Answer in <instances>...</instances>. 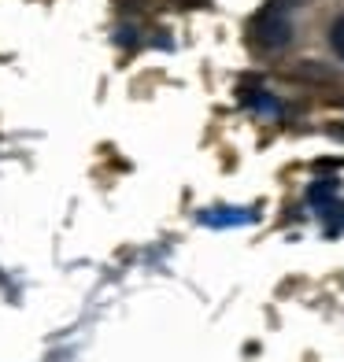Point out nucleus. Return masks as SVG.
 <instances>
[{
  "label": "nucleus",
  "mask_w": 344,
  "mask_h": 362,
  "mask_svg": "<svg viewBox=\"0 0 344 362\" xmlns=\"http://www.w3.org/2000/svg\"><path fill=\"white\" fill-rule=\"evenodd\" d=\"M252 37H256V45H263V48H285L289 37H292V26L285 19V11L277 4H270L267 11H259L256 23H252Z\"/></svg>",
  "instance_id": "1"
},
{
  "label": "nucleus",
  "mask_w": 344,
  "mask_h": 362,
  "mask_svg": "<svg viewBox=\"0 0 344 362\" xmlns=\"http://www.w3.org/2000/svg\"><path fill=\"white\" fill-rule=\"evenodd\" d=\"M330 45H333V52L344 59V15L333 23V30H330Z\"/></svg>",
  "instance_id": "2"
}]
</instances>
